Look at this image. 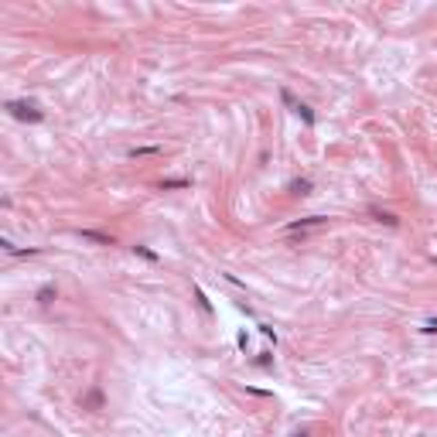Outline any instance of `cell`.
<instances>
[{"instance_id":"1","label":"cell","mask_w":437,"mask_h":437,"mask_svg":"<svg viewBox=\"0 0 437 437\" xmlns=\"http://www.w3.org/2000/svg\"><path fill=\"white\" fill-rule=\"evenodd\" d=\"M7 113L18 116V120H28V123H41V120H45V113H41L35 103H21V99L7 103Z\"/></svg>"},{"instance_id":"2","label":"cell","mask_w":437,"mask_h":437,"mask_svg":"<svg viewBox=\"0 0 437 437\" xmlns=\"http://www.w3.org/2000/svg\"><path fill=\"white\" fill-rule=\"evenodd\" d=\"M79 236L89 239V243H99V246H113V236H110V232H99V229H79Z\"/></svg>"},{"instance_id":"3","label":"cell","mask_w":437,"mask_h":437,"mask_svg":"<svg viewBox=\"0 0 437 437\" xmlns=\"http://www.w3.org/2000/svg\"><path fill=\"white\" fill-rule=\"evenodd\" d=\"M328 219H321V215H311V219H301V222H290V232H297V229H314V226H324Z\"/></svg>"},{"instance_id":"4","label":"cell","mask_w":437,"mask_h":437,"mask_svg":"<svg viewBox=\"0 0 437 437\" xmlns=\"http://www.w3.org/2000/svg\"><path fill=\"white\" fill-rule=\"evenodd\" d=\"M82 406H86V410H99V406H103V389H89L86 399H82Z\"/></svg>"},{"instance_id":"5","label":"cell","mask_w":437,"mask_h":437,"mask_svg":"<svg viewBox=\"0 0 437 437\" xmlns=\"http://www.w3.org/2000/svg\"><path fill=\"white\" fill-rule=\"evenodd\" d=\"M188 185H191L188 178H164V181H161V188H164V191H168V188H188Z\"/></svg>"},{"instance_id":"6","label":"cell","mask_w":437,"mask_h":437,"mask_svg":"<svg viewBox=\"0 0 437 437\" xmlns=\"http://www.w3.org/2000/svg\"><path fill=\"white\" fill-rule=\"evenodd\" d=\"M311 191V181L307 178H301V181H290V195H307Z\"/></svg>"},{"instance_id":"7","label":"cell","mask_w":437,"mask_h":437,"mask_svg":"<svg viewBox=\"0 0 437 437\" xmlns=\"http://www.w3.org/2000/svg\"><path fill=\"white\" fill-rule=\"evenodd\" d=\"M133 253H137V256H144L147 263H157V260H161V256H157L154 249H147V246H133Z\"/></svg>"},{"instance_id":"8","label":"cell","mask_w":437,"mask_h":437,"mask_svg":"<svg viewBox=\"0 0 437 437\" xmlns=\"http://www.w3.org/2000/svg\"><path fill=\"white\" fill-rule=\"evenodd\" d=\"M55 301V287H41L38 290V304H52Z\"/></svg>"},{"instance_id":"9","label":"cell","mask_w":437,"mask_h":437,"mask_svg":"<svg viewBox=\"0 0 437 437\" xmlns=\"http://www.w3.org/2000/svg\"><path fill=\"white\" fill-rule=\"evenodd\" d=\"M195 297H198V307H202L205 314H212V304H209V297H205V290H202V287H195Z\"/></svg>"},{"instance_id":"10","label":"cell","mask_w":437,"mask_h":437,"mask_svg":"<svg viewBox=\"0 0 437 437\" xmlns=\"http://www.w3.org/2000/svg\"><path fill=\"white\" fill-rule=\"evenodd\" d=\"M294 113L304 116V123H314V113H311V106H304V103H297V106H294Z\"/></svg>"},{"instance_id":"11","label":"cell","mask_w":437,"mask_h":437,"mask_svg":"<svg viewBox=\"0 0 437 437\" xmlns=\"http://www.w3.org/2000/svg\"><path fill=\"white\" fill-rule=\"evenodd\" d=\"M147 154H161V147H157V144H154V147H133L130 157H147Z\"/></svg>"},{"instance_id":"12","label":"cell","mask_w":437,"mask_h":437,"mask_svg":"<svg viewBox=\"0 0 437 437\" xmlns=\"http://www.w3.org/2000/svg\"><path fill=\"white\" fill-rule=\"evenodd\" d=\"M376 219L386 222V226H396V215H389V212H376Z\"/></svg>"},{"instance_id":"13","label":"cell","mask_w":437,"mask_h":437,"mask_svg":"<svg viewBox=\"0 0 437 437\" xmlns=\"http://www.w3.org/2000/svg\"><path fill=\"white\" fill-rule=\"evenodd\" d=\"M270 362H273V359H270V352H260V359H256V365H270Z\"/></svg>"},{"instance_id":"14","label":"cell","mask_w":437,"mask_h":437,"mask_svg":"<svg viewBox=\"0 0 437 437\" xmlns=\"http://www.w3.org/2000/svg\"><path fill=\"white\" fill-rule=\"evenodd\" d=\"M423 331H430V335H434V331H437V318H430V321L423 324Z\"/></svg>"},{"instance_id":"15","label":"cell","mask_w":437,"mask_h":437,"mask_svg":"<svg viewBox=\"0 0 437 437\" xmlns=\"http://www.w3.org/2000/svg\"><path fill=\"white\" fill-rule=\"evenodd\" d=\"M434 263H437V256H434Z\"/></svg>"}]
</instances>
